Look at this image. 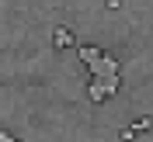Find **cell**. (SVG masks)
<instances>
[{"label":"cell","instance_id":"cell-1","mask_svg":"<svg viewBox=\"0 0 153 142\" xmlns=\"http://www.w3.org/2000/svg\"><path fill=\"white\" fill-rule=\"evenodd\" d=\"M87 69H91V83H87V90H91V101H105L108 94H115L118 90V59L115 56H105L101 49H97L94 56L84 63Z\"/></svg>","mask_w":153,"mask_h":142},{"label":"cell","instance_id":"cell-2","mask_svg":"<svg viewBox=\"0 0 153 142\" xmlns=\"http://www.w3.org/2000/svg\"><path fill=\"white\" fill-rule=\"evenodd\" d=\"M52 42H56V49H66V45H73V31H70V28H56Z\"/></svg>","mask_w":153,"mask_h":142},{"label":"cell","instance_id":"cell-4","mask_svg":"<svg viewBox=\"0 0 153 142\" xmlns=\"http://www.w3.org/2000/svg\"><path fill=\"white\" fill-rule=\"evenodd\" d=\"M0 142H14V135H7V132H0Z\"/></svg>","mask_w":153,"mask_h":142},{"label":"cell","instance_id":"cell-3","mask_svg":"<svg viewBox=\"0 0 153 142\" xmlns=\"http://www.w3.org/2000/svg\"><path fill=\"white\" fill-rule=\"evenodd\" d=\"M150 128H153V121H150V118H139V121L132 125V132H150Z\"/></svg>","mask_w":153,"mask_h":142}]
</instances>
